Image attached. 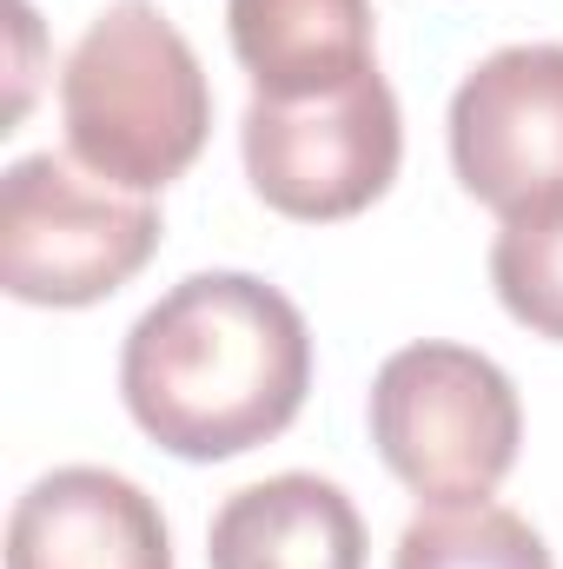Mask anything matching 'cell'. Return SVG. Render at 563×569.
I'll return each mask as SVG.
<instances>
[{
  "label": "cell",
  "mask_w": 563,
  "mask_h": 569,
  "mask_svg": "<svg viewBox=\"0 0 563 569\" xmlns=\"http://www.w3.org/2000/svg\"><path fill=\"white\" fill-rule=\"evenodd\" d=\"M60 120L87 172L127 192H159L213 133V87L186 33L152 0H113L67 53Z\"/></svg>",
  "instance_id": "7a4b0ae2"
},
{
  "label": "cell",
  "mask_w": 563,
  "mask_h": 569,
  "mask_svg": "<svg viewBox=\"0 0 563 569\" xmlns=\"http://www.w3.org/2000/svg\"><path fill=\"white\" fill-rule=\"evenodd\" d=\"M159 252V212L67 152L13 159L0 179V284L20 305H100Z\"/></svg>",
  "instance_id": "277c9868"
},
{
  "label": "cell",
  "mask_w": 563,
  "mask_h": 569,
  "mask_svg": "<svg viewBox=\"0 0 563 569\" xmlns=\"http://www.w3.org/2000/svg\"><path fill=\"white\" fill-rule=\"evenodd\" d=\"M451 166L497 219L563 206V47H497L451 93Z\"/></svg>",
  "instance_id": "8992f818"
},
{
  "label": "cell",
  "mask_w": 563,
  "mask_h": 569,
  "mask_svg": "<svg viewBox=\"0 0 563 569\" xmlns=\"http://www.w3.org/2000/svg\"><path fill=\"white\" fill-rule=\"evenodd\" d=\"M491 284L524 331L563 345V206L504 219L491 246Z\"/></svg>",
  "instance_id": "8fae6325"
},
{
  "label": "cell",
  "mask_w": 563,
  "mask_h": 569,
  "mask_svg": "<svg viewBox=\"0 0 563 569\" xmlns=\"http://www.w3.org/2000/svg\"><path fill=\"white\" fill-rule=\"evenodd\" d=\"M7 569H172V537L134 477L67 463L13 503Z\"/></svg>",
  "instance_id": "52a82bcc"
},
{
  "label": "cell",
  "mask_w": 563,
  "mask_h": 569,
  "mask_svg": "<svg viewBox=\"0 0 563 569\" xmlns=\"http://www.w3.org/2000/svg\"><path fill=\"white\" fill-rule=\"evenodd\" d=\"M312 391V331L279 284L253 272L179 279L120 351V398L134 425L186 457L219 463L273 443Z\"/></svg>",
  "instance_id": "6da1fadb"
},
{
  "label": "cell",
  "mask_w": 563,
  "mask_h": 569,
  "mask_svg": "<svg viewBox=\"0 0 563 569\" xmlns=\"http://www.w3.org/2000/svg\"><path fill=\"white\" fill-rule=\"evenodd\" d=\"M239 146H246L253 192L273 212L325 226L392 192L398 159H405V120H398V93L385 87V73L365 67L358 80L312 93V100L253 93L239 120Z\"/></svg>",
  "instance_id": "5b68a950"
},
{
  "label": "cell",
  "mask_w": 563,
  "mask_h": 569,
  "mask_svg": "<svg viewBox=\"0 0 563 569\" xmlns=\"http://www.w3.org/2000/svg\"><path fill=\"white\" fill-rule=\"evenodd\" d=\"M226 33L259 100H312L372 60V0H226Z\"/></svg>",
  "instance_id": "9c48e42d"
},
{
  "label": "cell",
  "mask_w": 563,
  "mask_h": 569,
  "mask_svg": "<svg viewBox=\"0 0 563 569\" xmlns=\"http://www.w3.org/2000/svg\"><path fill=\"white\" fill-rule=\"evenodd\" d=\"M392 569H557V563L517 510L477 497V503H431L424 517H412Z\"/></svg>",
  "instance_id": "30bf717a"
},
{
  "label": "cell",
  "mask_w": 563,
  "mask_h": 569,
  "mask_svg": "<svg viewBox=\"0 0 563 569\" xmlns=\"http://www.w3.org/2000/svg\"><path fill=\"white\" fill-rule=\"evenodd\" d=\"M213 569H365V517L358 503L312 477L285 470L266 483H246L219 503L213 537H206Z\"/></svg>",
  "instance_id": "ba28073f"
},
{
  "label": "cell",
  "mask_w": 563,
  "mask_h": 569,
  "mask_svg": "<svg viewBox=\"0 0 563 569\" xmlns=\"http://www.w3.org/2000/svg\"><path fill=\"white\" fill-rule=\"evenodd\" d=\"M372 443L424 503L491 497L524 443V405L504 365L471 345H405L372 378Z\"/></svg>",
  "instance_id": "3957f363"
}]
</instances>
